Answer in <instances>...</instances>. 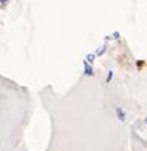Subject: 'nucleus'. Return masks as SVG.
<instances>
[{
  "mask_svg": "<svg viewBox=\"0 0 147 151\" xmlns=\"http://www.w3.org/2000/svg\"><path fill=\"white\" fill-rule=\"evenodd\" d=\"M95 58H97V56H95V53H88V55H86V58H85V61H86L88 64H92V62L95 61Z\"/></svg>",
  "mask_w": 147,
  "mask_h": 151,
  "instance_id": "obj_3",
  "label": "nucleus"
},
{
  "mask_svg": "<svg viewBox=\"0 0 147 151\" xmlns=\"http://www.w3.org/2000/svg\"><path fill=\"white\" fill-rule=\"evenodd\" d=\"M83 74L88 76V77H92L94 76V70H92V65L88 64L85 59H83Z\"/></svg>",
  "mask_w": 147,
  "mask_h": 151,
  "instance_id": "obj_1",
  "label": "nucleus"
},
{
  "mask_svg": "<svg viewBox=\"0 0 147 151\" xmlns=\"http://www.w3.org/2000/svg\"><path fill=\"white\" fill-rule=\"evenodd\" d=\"M104 52H106V46H101L100 50L95 52V56H101V55H104Z\"/></svg>",
  "mask_w": 147,
  "mask_h": 151,
  "instance_id": "obj_4",
  "label": "nucleus"
},
{
  "mask_svg": "<svg viewBox=\"0 0 147 151\" xmlns=\"http://www.w3.org/2000/svg\"><path fill=\"white\" fill-rule=\"evenodd\" d=\"M9 3V0H0V8H6Z\"/></svg>",
  "mask_w": 147,
  "mask_h": 151,
  "instance_id": "obj_5",
  "label": "nucleus"
},
{
  "mask_svg": "<svg viewBox=\"0 0 147 151\" xmlns=\"http://www.w3.org/2000/svg\"><path fill=\"white\" fill-rule=\"evenodd\" d=\"M116 116L119 117V120H120V122H125V113H123V110H122L120 107H117V108H116Z\"/></svg>",
  "mask_w": 147,
  "mask_h": 151,
  "instance_id": "obj_2",
  "label": "nucleus"
},
{
  "mask_svg": "<svg viewBox=\"0 0 147 151\" xmlns=\"http://www.w3.org/2000/svg\"><path fill=\"white\" fill-rule=\"evenodd\" d=\"M112 79H113V71H109V76H107V79H106V83H110Z\"/></svg>",
  "mask_w": 147,
  "mask_h": 151,
  "instance_id": "obj_6",
  "label": "nucleus"
},
{
  "mask_svg": "<svg viewBox=\"0 0 147 151\" xmlns=\"http://www.w3.org/2000/svg\"><path fill=\"white\" fill-rule=\"evenodd\" d=\"M146 123H147V119H146Z\"/></svg>",
  "mask_w": 147,
  "mask_h": 151,
  "instance_id": "obj_7",
  "label": "nucleus"
}]
</instances>
